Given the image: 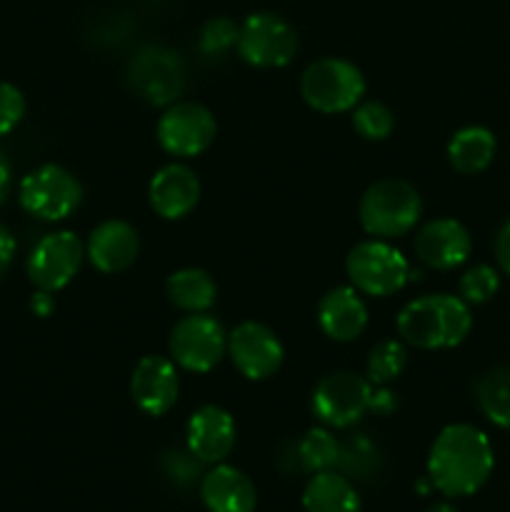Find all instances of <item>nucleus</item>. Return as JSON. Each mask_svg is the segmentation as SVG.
<instances>
[{
  "label": "nucleus",
  "instance_id": "nucleus-27",
  "mask_svg": "<svg viewBox=\"0 0 510 512\" xmlns=\"http://www.w3.org/2000/svg\"><path fill=\"white\" fill-rule=\"evenodd\" d=\"M353 128L358 130L360 138L365 140H385L395 128V118L388 105L378 100H368L353 108Z\"/></svg>",
  "mask_w": 510,
  "mask_h": 512
},
{
  "label": "nucleus",
  "instance_id": "nucleus-25",
  "mask_svg": "<svg viewBox=\"0 0 510 512\" xmlns=\"http://www.w3.org/2000/svg\"><path fill=\"white\" fill-rule=\"evenodd\" d=\"M340 450H343V445L335 440V435L328 428L308 430L303 435V440L295 445V455H298L300 465L308 473L333 470L340 463Z\"/></svg>",
  "mask_w": 510,
  "mask_h": 512
},
{
  "label": "nucleus",
  "instance_id": "nucleus-13",
  "mask_svg": "<svg viewBox=\"0 0 510 512\" xmlns=\"http://www.w3.org/2000/svg\"><path fill=\"white\" fill-rule=\"evenodd\" d=\"M228 353L240 375L248 380H265L278 373L285 350L278 335L263 323H240L228 333Z\"/></svg>",
  "mask_w": 510,
  "mask_h": 512
},
{
  "label": "nucleus",
  "instance_id": "nucleus-18",
  "mask_svg": "<svg viewBox=\"0 0 510 512\" xmlns=\"http://www.w3.org/2000/svg\"><path fill=\"white\" fill-rule=\"evenodd\" d=\"M150 205L165 220H180L198 205L200 180L188 165L170 163L153 175L148 188Z\"/></svg>",
  "mask_w": 510,
  "mask_h": 512
},
{
  "label": "nucleus",
  "instance_id": "nucleus-7",
  "mask_svg": "<svg viewBox=\"0 0 510 512\" xmlns=\"http://www.w3.org/2000/svg\"><path fill=\"white\" fill-rule=\"evenodd\" d=\"M168 348L183 370L210 373L228 350V333L213 315L190 313L170 330Z\"/></svg>",
  "mask_w": 510,
  "mask_h": 512
},
{
  "label": "nucleus",
  "instance_id": "nucleus-5",
  "mask_svg": "<svg viewBox=\"0 0 510 512\" xmlns=\"http://www.w3.org/2000/svg\"><path fill=\"white\" fill-rule=\"evenodd\" d=\"M345 270L358 293L388 298L408 285L410 265L400 250L383 240H365L348 253Z\"/></svg>",
  "mask_w": 510,
  "mask_h": 512
},
{
  "label": "nucleus",
  "instance_id": "nucleus-14",
  "mask_svg": "<svg viewBox=\"0 0 510 512\" xmlns=\"http://www.w3.org/2000/svg\"><path fill=\"white\" fill-rule=\"evenodd\" d=\"M473 240L468 228L455 218H438L425 223L415 235V255L433 270H453L470 258Z\"/></svg>",
  "mask_w": 510,
  "mask_h": 512
},
{
  "label": "nucleus",
  "instance_id": "nucleus-2",
  "mask_svg": "<svg viewBox=\"0 0 510 512\" xmlns=\"http://www.w3.org/2000/svg\"><path fill=\"white\" fill-rule=\"evenodd\" d=\"M398 335L420 350L455 348L473 328L470 305L460 295H423L405 305L395 320Z\"/></svg>",
  "mask_w": 510,
  "mask_h": 512
},
{
  "label": "nucleus",
  "instance_id": "nucleus-31",
  "mask_svg": "<svg viewBox=\"0 0 510 512\" xmlns=\"http://www.w3.org/2000/svg\"><path fill=\"white\" fill-rule=\"evenodd\" d=\"M495 260H498L500 270L510 278V218L500 225L498 235H495Z\"/></svg>",
  "mask_w": 510,
  "mask_h": 512
},
{
  "label": "nucleus",
  "instance_id": "nucleus-21",
  "mask_svg": "<svg viewBox=\"0 0 510 512\" xmlns=\"http://www.w3.org/2000/svg\"><path fill=\"white\" fill-rule=\"evenodd\" d=\"M305 512H360V495L345 475L335 470L313 473L303 490Z\"/></svg>",
  "mask_w": 510,
  "mask_h": 512
},
{
  "label": "nucleus",
  "instance_id": "nucleus-16",
  "mask_svg": "<svg viewBox=\"0 0 510 512\" xmlns=\"http://www.w3.org/2000/svg\"><path fill=\"white\" fill-rule=\"evenodd\" d=\"M235 445V420L218 405H203L188 420V450L200 463H223Z\"/></svg>",
  "mask_w": 510,
  "mask_h": 512
},
{
  "label": "nucleus",
  "instance_id": "nucleus-11",
  "mask_svg": "<svg viewBox=\"0 0 510 512\" xmlns=\"http://www.w3.org/2000/svg\"><path fill=\"white\" fill-rule=\"evenodd\" d=\"M218 125L213 113L200 103H175L160 115L158 135L160 148L175 158H195L205 153L215 140Z\"/></svg>",
  "mask_w": 510,
  "mask_h": 512
},
{
  "label": "nucleus",
  "instance_id": "nucleus-3",
  "mask_svg": "<svg viewBox=\"0 0 510 512\" xmlns=\"http://www.w3.org/2000/svg\"><path fill=\"white\" fill-rule=\"evenodd\" d=\"M423 213L418 190L398 178L378 180L363 193L358 205L360 225L375 238H400L415 228Z\"/></svg>",
  "mask_w": 510,
  "mask_h": 512
},
{
  "label": "nucleus",
  "instance_id": "nucleus-10",
  "mask_svg": "<svg viewBox=\"0 0 510 512\" xmlns=\"http://www.w3.org/2000/svg\"><path fill=\"white\" fill-rule=\"evenodd\" d=\"M85 260V245L70 230L48 233L35 243L28 255V278L38 290L58 293L78 275Z\"/></svg>",
  "mask_w": 510,
  "mask_h": 512
},
{
  "label": "nucleus",
  "instance_id": "nucleus-8",
  "mask_svg": "<svg viewBox=\"0 0 510 512\" xmlns=\"http://www.w3.org/2000/svg\"><path fill=\"white\" fill-rule=\"evenodd\" d=\"M238 53L253 68H283L298 53V35L280 15L253 13L240 25Z\"/></svg>",
  "mask_w": 510,
  "mask_h": 512
},
{
  "label": "nucleus",
  "instance_id": "nucleus-29",
  "mask_svg": "<svg viewBox=\"0 0 510 512\" xmlns=\"http://www.w3.org/2000/svg\"><path fill=\"white\" fill-rule=\"evenodd\" d=\"M500 288V275L498 270L490 265H475V268L465 270L463 278L458 283L460 298L468 305H483L498 293Z\"/></svg>",
  "mask_w": 510,
  "mask_h": 512
},
{
  "label": "nucleus",
  "instance_id": "nucleus-32",
  "mask_svg": "<svg viewBox=\"0 0 510 512\" xmlns=\"http://www.w3.org/2000/svg\"><path fill=\"white\" fill-rule=\"evenodd\" d=\"M395 408H398V398H395L385 385L373 390V395H370V410H373L375 415H390Z\"/></svg>",
  "mask_w": 510,
  "mask_h": 512
},
{
  "label": "nucleus",
  "instance_id": "nucleus-4",
  "mask_svg": "<svg viewBox=\"0 0 510 512\" xmlns=\"http://www.w3.org/2000/svg\"><path fill=\"white\" fill-rule=\"evenodd\" d=\"M300 93L313 110L325 115L348 113L365 95V78L358 65L343 58H320L305 68Z\"/></svg>",
  "mask_w": 510,
  "mask_h": 512
},
{
  "label": "nucleus",
  "instance_id": "nucleus-34",
  "mask_svg": "<svg viewBox=\"0 0 510 512\" xmlns=\"http://www.w3.org/2000/svg\"><path fill=\"white\" fill-rule=\"evenodd\" d=\"M15 258V238L10 235V230L0 223V275H5V270L10 268Z\"/></svg>",
  "mask_w": 510,
  "mask_h": 512
},
{
  "label": "nucleus",
  "instance_id": "nucleus-35",
  "mask_svg": "<svg viewBox=\"0 0 510 512\" xmlns=\"http://www.w3.org/2000/svg\"><path fill=\"white\" fill-rule=\"evenodd\" d=\"M10 183H13V170H10V163L8 158H5V153L0 150V205L8 200Z\"/></svg>",
  "mask_w": 510,
  "mask_h": 512
},
{
  "label": "nucleus",
  "instance_id": "nucleus-20",
  "mask_svg": "<svg viewBox=\"0 0 510 512\" xmlns=\"http://www.w3.org/2000/svg\"><path fill=\"white\" fill-rule=\"evenodd\" d=\"M200 498L208 512H253L258 505L255 485L233 465H215L203 478Z\"/></svg>",
  "mask_w": 510,
  "mask_h": 512
},
{
  "label": "nucleus",
  "instance_id": "nucleus-30",
  "mask_svg": "<svg viewBox=\"0 0 510 512\" xmlns=\"http://www.w3.org/2000/svg\"><path fill=\"white\" fill-rule=\"evenodd\" d=\"M25 115V98L13 83L0 80V135H8Z\"/></svg>",
  "mask_w": 510,
  "mask_h": 512
},
{
  "label": "nucleus",
  "instance_id": "nucleus-1",
  "mask_svg": "<svg viewBox=\"0 0 510 512\" xmlns=\"http://www.w3.org/2000/svg\"><path fill=\"white\" fill-rule=\"evenodd\" d=\"M495 455L488 435L475 425L455 423L440 430L428 455V480L448 498H468L488 483Z\"/></svg>",
  "mask_w": 510,
  "mask_h": 512
},
{
  "label": "nucleus",
  "instance_id": "nucleus-36",
  "mask_svg": "<svg viewBox=\"0 0 510 512\" xmlns=\"http://www.w3.org/2000/svg\"><path fill=\"white\" fill-rule=\"evenodd\" d=\"M425 512H460V510H455L453 505H448V503H438V505H433V508H428Z\"/></svg>",
  "mask_w": 510,
  "mask_h": 512
},
{
  "label": "nucleus",
  "instance_id": "nucleus-19",
  "mask_svg": "<svg viewBox=\"0 0 510 512\" xmlns=\"http://www.w3.org/2000/svg\"><path fill=\"white\" fill-rule=\"evenodd\" d=\"M318 323L330 340L350 343L363 335L365 325H368V308L353 285H338L320 300Z\"/></svg>",
  "mask_w": 510,
  "mask_h": 512
},
{
  "label": "nucleus",
  "instance_id": "nucleus-33",
  "mask_svg": "<svg viewBox=\"0 0 510 512\" xmlns=\"http://www.w3.org/2000/svg\"><path fill=\"white\" fill-rule=\"evenodd\" d=\"M30 310H33L35 318H50L55 313V298L48 290H35L33 298H30Z\"/></svg>",
  "mask_w": 510,
  "mask_h": 512
},
{
  "label": "nucleus",
  "instance_id": "nucleus-9",
  "mask_svg": "<svg viewBox=\"0 0 510 512\" xmlns=\"http://www.w3.org/2000/svg\"><path fill=\"white\" fill-rule=\"evenodd\" d=\"M373 383L353 373H330L315 385L313 415L328 428H350L370 410Z\"/></svg>",
  "mask_w": 510,
  "mask_h": 512
},
{
  "label": "nucleus",
  "instance_id": "nucleus-15",
  "mask_svg": "<svg viewBox=\"0 0 510 512\" xmlns=\"http://www.w3.org/2000/svg\"><path fill=\"white\" fill-rule=\"evenodd\" d=\"M180 393L178 368L173 360L160 358V355H145L135 365L130 375V395L135 405L148 415H165L175 405Z\"/></svg>",
  "mask_w": 510,
  "mask_h": 512
},
{
  "label": "nucleus",
  "instance_id": "nucleus-26",
  "mask_svg": "<svg viewBox=\"0 0 510 512\" xmlns=\"http://www.w3.org/2000/svg\"><path fill=\"white\" fill-rule=\"evenodd\" d=\"M408 365V350L400 340H380L368 355L365 373L373 385H388L395 378H400Z\"/></svg>",
  "mask_w": 510,
  "mask_h": 512
},
{
  "label": "nucleus",
  "instance_id": "nucleus-12",
  "mask_svg": "<svg viewBox=\"0 0 510 512\" xmlns=\"http://www.w3.org/2000/svg\"><path fill=\"white\" fill-rule=\"evenodd\" d=\"M130 85L153 105H168L183 93L185 63L168 48H143L130 60Z\"/></svg>",
  "mask_w": 510,
  "mask_h": 512
},
{
  "label": "nucleus",
  "instance_id": "nucleus-24",
  "mask_svg": "<svg viewBox=\"0 0 510 512\" xmlns=\"http://www.w3.org/2000/svg\"><path fill=\"white\" fill-rule=\"evenodd\" d=\"M475 398L490 423L510 430V365L488 370L475 388Z\"/></svg>",
  "mask_w": 510,
  "mask_h": 512
},
{
  "label": "nucleus",
  "instance_id": "nucleus-22",
  "mask_svg": "<svg viewBox=\"0 0 510 512\" xmlns=\"http://www.w3.org/2000/svg\"><path fill=\"white\" fill-rule=\"evenodd\" d=\"M495 150H498V143L488 128L468 125L450 138L448 160L460 175H478L493 163Z\"/></svg>",
  "mask_w": 510,
  "mask_h": 512
},
{
  "label": "nucleus",
  "instance_id": "nucleus-23",
  "mask_svg": "<svg viewBox=\"0 0 510 512\" xmlns=\"http://www.w3.org/2000/svg\"><path fill=\"white\" fill-rule=\"evenodd\" d=\"M165 293L175 308L185 310V313H205L215 305L218 285L205 270L183 268L170 275L165 283Z\"/></svg>",
  "mask_w": 510,
  "mask_h": 512
},
{
  "label": "nucleus",
  "instance_id": "nucleus-17",
  "mask_svg": "<svg viewBox=\"0 0 510 512\" xmlns=\"http://www.w3.org/2000/svg\"><path fill=\"white\" fill-rule=\"evenodd\" d=\"M140 250L138 230L125 220H105L90 233L85 245V258L95 270L105 275H115L128 270L135 263Z\"/></svg>",
  "mask_w": 510,
  "mask_h": 512
},
{
  "label": "nucleus",
  "instance_id": "nucleus-28",
  "mask_svg": "<svg viewBox=\"0 0 510 512\" xmlns=\"http://www.w3.org/2000/svg\"><path fill=\"white\" fill-rule=\"evenodd\" d=\"M238 35L240 25H235L230 18H210L200 30L198 48L208 58H223L230 50L238 48Z\"/></svg>",
  "mask_w": 510,
  "mask_h": 512
},
{
  "label": "nucleus",
  "instance_id": "nucleus-6",
  "mask_svg": "<svg viewBox=\"0 0 510 512\" xmlns=\"http://www.w3.org/2000/svg\"><path fill=\"white\" fill-rule=\"evenodd\" d=\"M83 203V185L63 165H40L20 183V205L38 220L58 223L70 218Z\"/></svg>",
  "mask_w": 510,
  "mask_h": 512
}]
</instances>
